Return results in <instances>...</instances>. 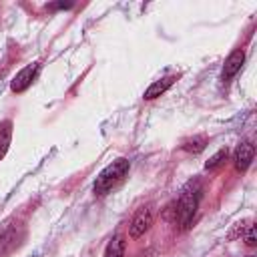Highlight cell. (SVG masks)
<instances>
[{
    "mask_svg": "<svg viewBox=\"0 0 257 257\" xmlns=\"http://www.w3.org/2000/svg\"><path fill=\"white\" fill-rule=\"evenodd\" d=\"M128 169H131V163H128L126 159H116V161H112L110 165H106V167L98 173V177H96V181H94V187H92L94 195H96V197H102V195L110 193V191L126 177Z\"/></svg>",
    "mask_w": 257,
    "mask_h": 257,
    "instance_id": "obj_1",
    "label": "cell"
},
{
    "mask_svg": "<svg viewBox=\"0 0 257 257\" xmlns=\"http://www.w3.org/2000/svg\"><path fill=\"white\" fill-rule=\"evenodd\" d=\"M199 197H201L199 191L187 189V191L183 193V197L177 201V221H179L183 227H189V225H191L193 215H195L197 205H199Z\"/></svg>",
    "mask_w": 257,
    "mask_h": 257,
    "instance_id": "obj_2",
    "label": "cell"
},
{
    "mask_svg": "<svg viewBox=\"0 0 257 257\" xmlns=\"http://www.w3.org/2000/svg\"><path fill=\"white\" fill-rule=\"evenodd\" d=\"M22 227L18 223H4L0 225V257L12 253L18 245H20V239H22Z\"/></svg>",
    "mask_w": 257,
    "mask_h": 257,
    "instance_id": "obj_3",
    "label": "cell"
},
{
    "mask_svg": "<svg viewBox=\"0 0 257 257\" xmlns=\"http://www.w3.org/2000/svg\"><path fill=\"white\" fill-rule=\"evenodd\" d=\"M151 225H153V213H151L149 207H143V209H139L135 213V217H133V221L128 225V235L133 239H139L141 235H145L149 231Z\"/></svg>",
    "mask_w": 257,
    "mask_h": 257,
    "instance_id": "obj_4",
    "label": "cell"
},
{
    "mask_svg": "<svg viewBox=\"0 0 257 257\" xmlns=\"http://www.w3.org/2000/svg\"><path fill=\"white\" fill-rule=\"evenodd\" d=\"M253 157H255V147H253L249 141L239 143L237 149H235V153H233V165H235V169H237L239 173H245V171L249 169Z\"/></svg>",
    "mask_w": 257,
    "mask_h": 257,
    "instance_id": "obj_5",
    "label": "cell"
},
{
    "mask_svg": "<svg viewBox=\"0 0 257 257\" xmlns=\"http://www.w3.org/2000/svg\"><path fill=\"white\" fill-rule=\"evenodd\" d=\"M36 74H38V64H36V62H34V64L24 66V68H22V70L12 78V84H10L12 92H24V90L34 82Z\"/></svg>",
    "mask_w": 257,
    "mask_h": 257,
    "instance_id": "obj_6",
    "label": "cell"
},
{
    "mask_svg": "<svg viewBox=\"0 0 257 257\" xmlns=\"http://www.w3.org/2000/svg\"><path fill=\"white\" fill-rule=\"evenodd\" d=\"M243 62H245V52H243L241 48H235V50L227 56V60H225V64H223V80H231V78L241 70Z\"/></svg>",
    "mask_w": 257,
    "mask_h": 257,
    "instance_id": "obj_7",
    "label": "cell"
},
{
    "mask_svg": "<svg viewBox=\"0 0 257 257\" xmlns=\"http://www.w3.org/2000/svg\"><path fill=\"white\" fill-rule=\"evenodd\" d=\"M177 80V76L175 74H171V76H163V78H159V80H155L147 90H145V98L147 100H151V98H157V96H161L167 88H171L173 86V82Z\"/></svg>",
    "mask_w": 257,
    "mask_h": 257,
    "instance_id": "obj_8",
    "label": "cell"
},
{
    "mask_svg": "<svg viewBox=\"0 0 257 257\" xmlns=\"http://www.w3.org/2000/svg\"><path fill=\"white\" fill-rule=\"evenodd\" d=\"M104 257H124V237L116 235L106 243Z\"/></svg>",
    "mask_w": 257,
    "mask_h": 257,
    "instance_id": "obj_9",
    "label": "cell"
},
{
    "mask_svg": "<svg viewBox=\"0 0 257 257\" xmlns=\"http://www.w3.org/2000/svg\"><path fill=\"white\" fill-rule=\"evenodd\" d=\"M10 139H12V122L2 120L0 122V161L4 159V155L10 147Z\"/></svg>",
    "mask_w": 257,
    "mask_h": 257,
    "instance_id": "obj_10",
    "label": "cell"
},
{
    "mask_svg": "<svg viewBox=\"0 0 257 257\" xmlns=\"http://www.w3.org/2000/svg\"><path fill=\"white\" fill-rule=\"evenodd\" d=\"M207 145V139L205 137H193V139H187L183 143V149L189 151V153H201Z\"/></svg>",
    "mask_w": 257,
    "mask_h": 257,
    "instance_id": "obj_11",
    "label": "cell"
},
{
    "mask_svg": "<svg viewBox=\"0 0 257 257\" xmlns=\"http://www.w3.org/2000/svg\"><path fill=\"white\" fill-rule=\"evenodd\" d=\"M225 159H227V149H221V151H217V153H215V155H213V157H211V159L205 163V169H207V171L217 169V167H219V165H221Z\"/></svg>",
    "mask_w": 257,
    "mask_h": 257,
    "instance_id": "obj_12",
    "label": "cell"
},
{
    "mask_svg": "<svg viewBox=\"0 0 257 257\" xmlns=\"http://www.w3.org/2000/svg\"><path fill=\"white\" fill-rule=\"evenodd\" d=\"M245 243H247L249 247H255V245H257V241H255V227H249L247 237H245Z\"/></svg>",
    "mask_w": 257,
    "mask_h": 257,
    "instance_id": "obj_13",
    "label": "cell"
},
{
    "mask_svg": "<svg viewBox=\"0 0 257 257\" xmlns=\"http://www.w3.org/2000/svg\"><path fill=\"white\" fill-rule=\"evenodd\" d=\"M46 8H50V10H54V8H72V4L68 2H58V4H50V6H46Z\"/></svg>",
    "mask_w": 257,
    "mask_h": 257,
    "instance_id": "obj_14",
    "label": "cell"
}]
</instances>
